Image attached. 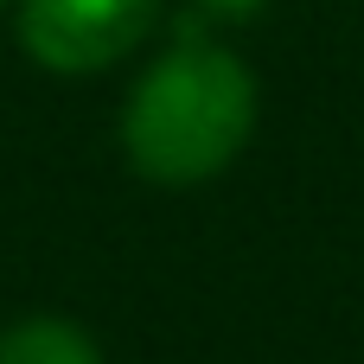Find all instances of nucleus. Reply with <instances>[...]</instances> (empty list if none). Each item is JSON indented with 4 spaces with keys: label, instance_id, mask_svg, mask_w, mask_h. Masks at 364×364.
<instances>
[{
    "label": "nucleus",
    "instance_id": "1",
    "mask_svg": "<svg viewBox=\"0 0 364 364\" xmlns=\"http://www.w3.org/2000/svg\"><path fill=\"white\" fill-rule=\"evenodd\" d=\"M256 109L262 83L237 51L179 38L134 77L122 102V154L154 186H205L250 147Z\"/></svg>",
    "mask_w": 364,
    "mask_h": 364
},
{
    "label": "nucleus",
    "instance_id": "2",
    "mask_svg": "<svg viewBox=\"0 0 364 364\" xmlns=\"http://www.w3.org/2000/svg\"><path fill=\"white\" fill-rule=\"evenodd\" d=\"M160 26V0H19V45L58 77L122 64Z\"/></svg>",
    "mask_w": 364,
    "mask_h": 364
},
{
    "label": "nucleus",
    "instance_id": "3",
    "mask_svg": "<svg viewBox=\"0 0 364 364\" xmlns=\"http://www.w3.org/2000/svg\"><path fill=\"white\" fill-rule=\"evenodd\" d=\"M0 364H109V358L90 339V326H77L64 314H19L13 326H0Z\"/></svg>",
    "mask_w": 364,
    "mask_h": 364
},
{
    "label": "nucleus",
    "instance_id": "4",
    "mask_svg": "<svg viewBox=\"0 0 364 364\" xmlns=\"http://www.w3.org/2000/svg\"><path fill=\"white\" fill-rule=\"evenodd\" d=\"M198 13H211V19H256L269 0H192Z\"/></svg>",
    "mask_w": 364,
    "mask_h": 364
},
{
    "label": "nucleus",
    "instance_id": "5",
    "mask_svg": "<svg viewBox=\"0 0 364 364\" xmlns=\"http://www.w3.org/2000/svg\"><path fill=\"white\" fill-rule=\"evenodd\" d=\"M0 6H6V0H0Z\"/></svg>",
    "mask_w": 364,
    "mask_h": 364
}]
</instances>
